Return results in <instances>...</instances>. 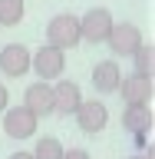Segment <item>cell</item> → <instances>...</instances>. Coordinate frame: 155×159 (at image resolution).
Listing matches in <instances>:
<instances>
[{
	"instance_id": "1",
	"label": "cell",
	"mask_w": 155,
	"mask_h": 159,
	"mask_svg": "<svg viewBox=\"0 0 155 159\" xmlns=\"http://www.w3.org/2000/svg\"><path fill=\"white\" fill-rule=\"evenodd\" d=\"M76 43H79V17L76 13H56L46 23V47H56L66 53Z\"/></svg>"
},
{
	"instance_id": "2",
	"label": "cell",
	"mask_w": 155,
	"mask_h": 159,
	"mask_svg": "<svg viewBox=\"0 0 155 159\" xmlns=\"http://www.w3.org/2000/svg\"><path fill=\"white\" fill-rule=\"evenodd\" d=\"M30 70L40 76V83L59 80V76H63V70H66V53L43 43L40 50H30Z\"/></svg>"
},
{
	"instance_id": "3",
	"label": "cell",
	"mask_w": 155,
	"mask_h": 159,
	"mask_svg": "<svg viewBox=\"0 0 155 159\" xmlns=\"http://www.w3.org/2000/svg\"><path fill=\"white\" fill-rule=\"evenodd\" d=\"M112 23H116V20H112V13H109L106 7H93V10H86V13L79 17V40H86V43L99 47V43H106Z\"/></svg>"
},
{
	"instance_id": "4",
	"label": "cell",
	"mask_w": 155,
	"mask_h": 159,
	"mask_svg": "<svg viewBox=\"0 0 155 159\" xmlns=\"http://www.w3.org/2000/svg\"><path fill=\"white\" fill-rule=\"evenodd\" d=\"M0 116H3V133L13 139H30L37 133V123H40L27 106H7Z\"/></svg>"
},
{
	"instance_id": "5",
	"label": "cell",
	"mask_w": 155,
	"mask_h": 159,
	"mask_svg": "<svg viewBox=\"0 0 155 159\" xmlns=\"http://www.w3.org/2000/svg\"><path fill=\"white\" fill-rule=\"evenodd\" d=\"M106 43H109V50H112L116 57H132V53L142 47V33H139L136 23H112Z\"/></svg>"
},
{
	"instance_id": "6",
	"label": "cell",
	"mask_w": 155,
	"mask_h": 159,
	"mask_svg": "<svg viewBox=\"0 0 155 159\" xmlns=\"http://www.w3.org/2000/svg\"><path fill=\"white\" fill-rule=\"evenodd\" d=\"M73 116H76V123H79V129H83V133L96 136V133H102V129H106L109 109H106V103H99V99H83V103H79V109L73 113Z\"/></svg>"
},
{
	"instance_id": "7",
	"label": "cell",
	"mask_w": 155,
	"mask_h": 159,
	"mask_svg": "<svg viewBox=\"0 0 155 159\" xmlns=\"http://www.w3.org/2000/svg\"><path fill=\"white\" fill-rule=\"evenodd\" d=\"M0 73L10 80H20L23 73H30V47L23 43H7L0 50Z\"/></svg>"
},
{
	"instance_id": "8",
	"label": "cell",
	"mask_w": 155,
	"mask_h": 159,
	"mask_svg": "<svg viewBox=\"0 0 155 159\" xmlns=\"http://www.w3.org/2000/svg\"><path fill=\"white\" fill-rule=\"evenodd\" d=\"M53 89V113H63V116H69V113H76L79 103H83V89L73 83V80H59Z\"/></svg>"
},
{
	"instance_id": "9",
	"label": "cell",
	"mask_w": 155,
	"mask_h": 159,
	"mask_svg": "<svg viewBox=\"0 0 155 159\" xmlns=\"http://www.w3.org/2000/svg\"><path fill=\"white\" fill-rule=\"evenodd\" d=\"M23 106L33 113V116H53V89H50V83H30L27 93H23Z\"/></svg>"
},
{
	"instance_id": "10",
	"label": "cell",
	"mask_w": 155,
	"mask_h": 159,
	"mask_svg": "<svg viewBox=\"0 0 155 159\" xmlns=\"http://www.w3.org/2000/svg\"><path fill=\"white\" fill-rule=\"evenodd\" d=\"M116 93H122V99L132 106V103H149L152 93H155V86H152V76H139V73H132V76L119 80Z\"/></svg>"
},
{
	"instance_id": "11",
	"label": "cell",
	"mask_w": 155,
	"mask_h": 159,
	"mask_svg": "<svg viewBox=\"0 0 155 159\" xmlns=\"http://www.w3.org/2000/svg\"><path fill=\"white\" fill-rule=\"evenodd\" d=\"M119 80H122V70H119L116 60H102L93 66V89L96 93H116Z\"/></svg>"
},
{
	"instance_id": "12",
	"label": "cell",
	"mask_w": 155,
	"mask_h": 159,
	"mask_svg": "<svg viewBox=\"0 0 155 159\" xmlns=\"http://www.w3.org/2000/svg\"><path fill=\"white\" fill-rule=\"evenodd\" d=\"M122 126L136 136H145L152 129V106L149 103H132V106L122 109Z\"/></svg>"
},
{
	"instance_id": "13",
	"label": "cell",
	"mask_w": 155,
	"mask_h": 159,
	"mask_svg": "<svg viewBox=\"0 0 155 159\" xmlns=\"http://www.w3.org/2000/svg\"><path fill=\"white\" fill-rule=\"evenodd\" d=\"M27 13L23 0H0V27H17Z\"/></svg>"
},
{
	"instance_id": "14",
	"label": "cell",
	"mask_w": 155,
	"mask_h": 159,
	"mask_svg": "<svg viewBox=\"0 0 155 159\" xmlns=\"http://www.w3.org/2000/svg\"><path fill=\"white\" fill-rule=\"evenodd\" d=\"M132 63H136L139 76H152V73H155V47H152V43H149V47L142 43V47L132 53Z\"/></svg>"
},
{
	"instance_id": "15",
	"label": "cell",
	"mask_w": 155,
	"mask_h": 159,
	"mask_svg": "<svg viewBox=\"0 0 155 159\" xmlns=\"http://www.w3.org/2000/svg\"><path fill=\"white\" fill-rule=\"evenodd\" d=\"M33 159H63V143L56 136H43L33 146Z\"/></svg>"
},
{
	"instance_id": "16",
	"label": "cell",
	"mask_w": 155,
	"mask_h": 159,
	"mask_svg": "<svg viewBox=\"0 0 155 159\" xmlns=\"http://www.w3.org/2000/svg\"><path fill=\"white\" fill-rule=\"evenodd\" d=\"M63 159H89L86 149H63Z\"/></svg>"
},
{
	"instance_id": "17",
	"label": "cell",
	"mask_w": 155,
	"mask_h": 159,
	"mask_svg": "<svg viewBox=\"0 0 155 159\" xmlns=\"http://www.w3.org/2000/svg\"><path fill=\"white\" fill-rule=\"evenodd\" d=\"M7 106H10V93H7V86L0 83V113H3Z\"/></svg>"
},
{
	"instance_id": "18",
	"label": "cell",
	"mask_w": 155,
	"mask_h": 159,
	"mask_svg": "<svg viewBox=\"0 0 155 159\" xmlns=\"http://www.w3.org/2000/svg\"><path fill=\"white\" fill-rule=\"evenodd\" d=\"M7 159H33V152H23V149H20V152H13V156H7Z\"/></svg>"
},
{
	"instance_id": "19",
	"label": "cell",
	"mask_w": 155,
	"mask_h": 159,
	"mask_svg": "<svg viewBox=\"0 0 155 159\" xmlns=\"http://www.w3.org/2000/svg\"><path fill=\"white\" fill-rule=\"evenodd\" d=\"M129 159H152V146H149V152H139V156H129Z\"/></svg>"
}]
</instances>
